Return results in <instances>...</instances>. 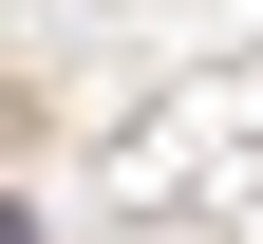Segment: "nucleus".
<instances>
[{
  "label": "nucleus",
  "mask_w": 263,
  "mask_h": 244,
  "mask_svg": "<svg viewBox=\"0 0 263 244\" xmlns=\"http://www.w3.org/2000/svg\"><path fill=\"white\" fill-rule=\"evenodd\" d=\"M0 244H38V207H19V188H0Z\"/></svg>",
  "instance_id": "obj_1"
}]
</instances>
